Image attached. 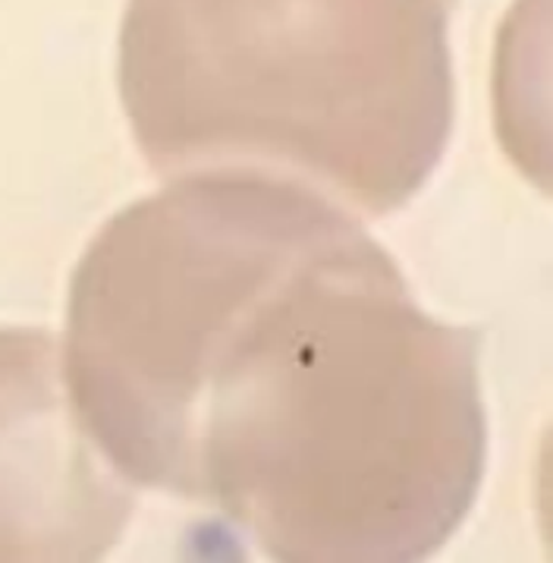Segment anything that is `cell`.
<instances>
[{
  "instance_id": "obj_1",
  "label": "cell",
  "mask_w": 553,
  "mask_h": 563,
  "mask_svg": "<svg viewBox=\"0 0 553 563\" xmlns=\"http://www.w3.org/2000/svg\"><path fill=\"white\" fill-rule=\"evenodd\" d=\"M485 456L475 331L428 316L353 221L218 328L167 495L214 507L267 561L409 563L463 526Z\"/></svg>"
},
{
  "instance_id": "obj_2",
  "label": "cell",
  "mask_w": 553,
  "mask_h": 563,
  "mask_svg": "<svg viewBox=\"0 0 553 563\" xmlns=\"http://www.w3.org/2000/svg\"><path fill=\"white\" fill-rule=\"evenodd\" d=\"M460 0H130L117 89L161 177L255 170L390 214L446 152Z\"/></svg>"
}]
</instances>
